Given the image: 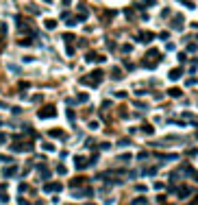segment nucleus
<instances>
[{"label": "nucleus", "instance_id": "obj_4", "mask_svg": "<svg viewBox=\"0 0 198 205\" xmlns=\"http://www.w3.org/2000/svg\"><path fill=\"white\" fill-rule=\"evenodd\" d=\"M37 116L44 120V118H55L57 116V107L55 105H46V107H41L39 111H37Z\"/></svg>", "mask_w": 198, "mask_h": 205}, {"label": "nucleus", "instance_id": "obj_19", "mask_svg": "<svg viewBox=\"0 0 198 205\" xmlns=\"http://www.w3.org/2000/svg\"><path fill=\"white\" fill-rule=\"evenodd\" d=\"M65 22H68V26H76L79 24V15L76 18H65Z\"/></svg>", "mask_w": 198, "mask_h": 205}, {"label": "nucleus", "instance_id": "obj_29", "mask_svg": "<svg viewBox=\"0 0 198 205\" xmlns=\"http://www.w3.org/2000/svg\"><path fill=\"white\" fill-rule=\"evenodd\" d=\"M181 2H183V5L187 7V9H194V7H196V5H194V2H189V0H181Z\"/></svg>", "mask_w": 198, "mask_h": 205}, {"label": "nucleus", "instance_id": "obj_22", "mask_svg": "<svg viewBox=\"0 0 198 205\" xmlns=\"http://www.w3.org/2000/svg\"><path fill=\"white\" fill-rule=\"evenodd\" d=\"M87 98H89L87 94H85V92H81L79 96H76V100H79V102H87Z\"/></svg>", "mask_w": 198, "mask_h": 205}, {"label": "nucleus", "instance_id": "obj_24", "mask_svg": "<svg viewBox=\"0 0 198 205\" xmlns=\"http://www.w3.org/2000/svg\"><path fill=\"white\" fill-rule=\"evenodd\" d=\"M155 5H157V0H144L142 7H155Z\"/></svg>", "mask_w": 198, "mask_h": 205}, {"label": "nucleus", "instance_id": "obj_42", "mask_svg": "<svg viewBox=\"0 0 198 205\" xmlns=\"http://www.w3.org/2000/svg\"><path fill=\"white\" fill-rule=\"evenodd\" d=\"M196 39H198V33H196Z\"/></svg>", "mask_w": 198, "mask_h": 205}, {"label": "nucleus", "instance_id": "obj_39", "mask_svg": "<svg viewBox=\"0 0 198 205\" xmlns=\"http://www.w3.org/2000/svg\"><path fill=\"white\" fill-rule=\"evenodd\" d=\"M35 205H44V203H41V201H37V203H35Z\"/></svg>", "mask_w": 198, "mask_h": 205}, {"label": "nucleus", "instance_id": "obj_26", "mask_svg": "<svg viewBox=\"0 0 198 205\" xmlns=\"http://www.w3.org/2000/svg\"><path fill=\"white\" fill-rule=\"evenodd\" d=\"M118 159H120V161H131V155H129V153H124V155H120Z\"/></svg>", "mask_w": 198, "mask_h": 205}, {"label": "nucleus", "instance_id": "obj_16", "mask_svg": "<svg viewBox=\"0 0 198 205\" xmlns=\"http://www.w3.org/2000/svg\"><path fill=\"white\" fill-rule=\"evenodd\" d=\"M168 94H170V96H172V98H178V96H181V94H183V92H181V90H178V87H170V90H168Z\"/></svg>", "mask_w": 198, "mask_h": 205}, {"label": "nucleus", "instance_id": "obj_7", "mask_svg": "<svg viewBox=\"0 0 198 205\" xmlns=\"http://www.w3.org/2000/svg\"><path fill=\"white\" fill-rule=\"evenodd\" d=\"M61 188H63V186H61L59 181H50V183L44 186V192H61Z\"/></svg>", "mask_w": 198, "mask_h": 205}, {"label": "nucleus", "instance_id": "obj_6", "mask_svg": "<svg viewBox=\"0 0 198 205\" xmlns=\"http://www.w3.org/2000/svg\"><path fill=\"white\" fill-rule=\"evenodd\" d=\"M74 166H76V170H83V168L89 166V161L85 159L83 155H76V157H74Z\"/></svg>", "mask_w": 198, "mask_h": 205}, {"label": "nucleus", "instance_id": "obj_33", "mask_svg": "<svg viewBox=\"0 0 198 205\" xmlns=\"http://www.w3.org/2000/svg\"><path fill=\"white\" fill-rule=\"evenodd\" d=\"M157 37H159V39H163V42H165V39H168V37H170V35H168V33H159V35H157Z\"/></svg>", "mask_w": 198, "mask_h": 205}, {"label": "nucleus", "instance_id": "obj_31", "mask_svg": "<svg viewBox=\"0 0 198 205\" xmlns=\"http://www.w3.org/2000/svg\"><path fill=\"white\" fill-rule=\"evenodd\" d=\"M196 50H198L196 44H189V46H187V53H196Z\"/></svg>", "mask_w": 198, "mask_h": 205}, {"label": "nucleus", "instance_id": "obj_1", "mask_svg": "<svg viewBox=\"0 0 198 205\" xmlns=\"http://www.w3.org/2000/svg\"><path fill=\"white\" fill-rule=\"evenodd\" d=\"M102 77H104L102 70H94V72L87 74V77H81L79 83H81V85H98L100 81H102Z\"/></svg>", "mask_w": 198, "mask_h": 205}, {"label": "nucleus", "instance_id": "obj_3", "mask_svg": "<svg viewBox=\"0 0 198 205\" xmlns=\"http://www.w3.org/2000/svg\"><path fill=\"white\" fill-rule=\"evenodd\" d=\"M9 148L13 153H31L33 151V142H13Z\"/></svg>", "mask_w": 198, "mask_h": 205}, {"label": "nucleus", "instance_id": "obj_27", "mask_svg": "<svg viewBox=\"0 0 198 205\" xmlns=\"http://www.w3.org/2000/svg\"><path fill=\"white\" fill-rule=\"evenodd\" d=\"M57 172H59V175H65L68 170H65V166H63V164H59V166H57Z\"/></svg>", "mask_w": 198, "mask_h": 205}, {"label": "nucleus", "instance_id": "obj_41", "mask_svg": "<svg viewBox=\"0 0 198 205\" xmlns=\"http://www.w3.org/2000/svg\"><path fill=\"white\" fill-rule=\"evenodd\" d=\"M46 2H52V0H46Z\"/></svg>", "mask_w": 198, "mask_h": 205}, {"label": "nucleus", "instance_id": "obj_5", "mask_svg": "<svg viewBox=\"0 0 198 205\" xmlns=\"http://www.w3.org/2000/svg\"><path fill=\"white\" fill-rule=\"evenodd\" d=\"M155 37H157V35H155V33H150V31H142V33H139L135 39H137V42H144V44H150V42H153Z\"/></svg>", "mask_w": 198, "mask_h": 205}, {"label": "nucleus", "instance_id": "obj_11", "mask_svg": "<svg viewBox=\"0 0 198 205\" xmlns=\"http://www.w3.org/2000/svg\"><path fill=\"white\" fill-rule=\"evenodd\" d=\"M176 192H178V196H181V199H185V196H189V194H192V188H187V186H181Z\"/></svg>", "mask_w": 198, "mask_h": 205}, {"label": "nucleus", "instance_id": "obj_34", "mask_svg": "<svg viewBox=\"0 0 198 205\" xmlns=\"http://www.w3.org/2000/svg\"><path fill=\"white\" fill-rule=\"evenodd\" d=\"M20 192H28V186H26V183H20Z\"/></svg>", "mask_w": 198, "mask_h": 205}, {"label": "nucleus", "instance_id": "obj_21", "mask_svg": "<svg viewBox=\"0 0 198 205\" xmlns=\"http://www.w3.org/2000/svg\"><path fill=\"white\" fill-rule=\"evenodd\" d=\"M122 77H124V74H122V72H120V70H118V68H115V70H113V72H111V79H115V81H120V79H122Z\"/></svg>", "mask_w": 198, "mask_h": 205}, {"label": "nucleus", "instance_id": "obj_17", "mask_svg": "<svg viewBox=\"0 0 198 205\" xmlns=\"http://www.w3.org/2000/svg\"><path fill=\"white\" fill-rule=\"evenodd\" d=\"M44 26H46V29H48V31L57 29V20H46V22H44Z\"/></svg>", "mask_w": 198, "mask_h": 205}, {"label": "nucleus", "instance_id": "obj_30", "mask_svg": "<svg viewBox=\"0 0 198 205\" xmlns=\"http://www.w3.org/2000/svg\"><path fill=\"white\" fill-rule=\"evenodd\" d=\"M122 53H124V55H126V53H133V48H131L129 44H124V46H122Z\"/></svg>", "mask_w": 198, "mask_h": 205}, {"label": "nucleus", "instance_id": "obj_37", "mask_svg": "<svg viewBox=\"0 0 198 205\" xmlns=\"http://www.w3.org/2000/svg\"><path fill=\"white\" fill-rule=\"evenodd\" d=\"M72 5V0H63V7H70Z\"/></svg>", "mask_w": 198, "mask_h": 205}, {"label": "nucleus", "instance_id": "obj_20", "mask_svg": "<svg viewBox=\"0 0 198 205\" xmlns=\"http://www.w3.org/2000/svg\"><path fill=\"white\" fill-rule=\"evenodd\" d=\"M142 131L150 135V133H155V127H153V124H144V127H142Z\"/></svg>", "mask_w": 198, "mask_h": 205}, {"label": "nucleus", "instance_id": "obj_12", "mask_svg": "<svg viewBox=\"0 0 198 205\" xmlns=\"http://www.w3.org/2000/svg\"><path fill=\"white\" fill-rule=\"evenodd\" d=\"M48 135H52V137H61V140H63V137H65V131H61V129H50Z\"/></svg>", "mask_w": 198, "mask_h": 205}, {"label": "nucleus", "instance_id": "obj_28", "mask_svg": "<svg viewBox=\"0 0 198 205\" xmlns=\"http://www.w3.org/2000/svg\"><path fill=\"white\" fill-rule=\"evenodd\" d=\"M65 53H68L70 57H72V55H74V46H72V44H68V48H65Z\"/></svg>", "mask_w": 198, "mask_h": 205}, {"label": "nucleus", "instance_id": "obj_25", "mask_svg": "<svg viewBox=\"0 0 198 205\" xmlns=\"http://www.w3.org/2000/svg\"><path fill=\"white\" fill-rule=\"evenodd\" d=\"M44 151H55V146H52V144H50V142H44Z\"/></svg>", "mask_w": 198, "mask_h": 205}, {"label": "nucleus", "instance_id": "obj_35", "mask_svg": "<svg viewBox=\"0 0 198 205\" xmlns=\"http://www.w3.org/2000/svg\"><path fill=\"white\" fill-rule=\"evenodd\" d=\"M7 201H9V196H7V194H0V203H7Z\"/></svg>", "mask_w": 198, "mask_h": 205}, {"label": "nucleus", "instance_id": "obj_9", "mask_svg": "<svg viewBox=\"0 0 198 205\" xmlns=\"http://www.w3.org/2000/svg\"><path fill=\"white\" fill-rule=\"evenodd\" d=\"M181 77H183V70H181V68H172V70L168 72V79H170V81H178Z\"/></svg>", "mask_w": 198, "mask_h": 205}, {"label": "nucleus", "instance_id": "obj_32", "mask_svg": "<svg viewBox=\"0 0 198 205\" xmlns=\"http://www.w3.org/2000/svg\"><path fill=\"white\" fill-rule=\"evenodd\" d=\"M146 157H150V155H148V153H146V151H142V153H139V155H137V159H146Z\"/></svg>", "mask_w": 198, "mask_h": 205}, {"label": "nucleus", "instance_id": "obj_10", "mask_svg": "<svg viewBox=\"0 0 198 205\" xmlns=\"http://www.w3.org/2000/svg\"><path fill=\"white\" fill-rule=\"evenodd\" d=\"M15 172H18V166H15V164H11V166H7L5 170H2V175H5L7 179H9V177H13Z\"/></svg>", "mask_w": 198, "mask_h": 205}, {"label": "nucleus", "instance_id": "obj_23", "mask_svg": "<svg viewBox=\"0 0 198 205\" xmlns=\"http://www.w3.org/2000/svg\"><path fill=\"white\" fill-rule=\"evenodd\" d=\"M0 161H2V164H7V161H9V164H13V157H9V155H0Z\"/></svg>", "mask_w": 198, "mask_h": 205}, {"label": "nucleus", "instance_id": "obj_14", "mask_svg": "<svg viewBox=\"0 0 198 205\" xmlns=\"http://www.w3.org/2000/svg\"><path fill=\"white\" fill-rule=\"evenodd\" d=\"M83 183H85V179H83V177H74V179L70 181V186H72V188H76V186H83Z\"/></svg>", "mask_w": 198, "mask_h": 205}, {"label": "nucleus", "instance_id": "obj_38", "mask_svg": "<svg viewBox=\"0 0 198 205\" xmlns=\"http://www.w3.org/2000/svg\"><path fill=\"white\" fill-rule=\"evenodd\" d=\"M5 188H7V183H0V192H2V190H5Z\"/></svg>", "mask_w": 198, "mask_h": 205}, {"label": "nucleus", "instance_id": "obj_36", "mask_svg": "<svg viewBox=\"0 0 198 205\" xmlns=\"http://www.w3.org/2000/svg\"><path fill=\"white\" fill-rule=\"evenodd\" d=\"M5 142H7V135H5V133H0V144H5Z\"/></svg>", "mask_w": 198, "mask_h": 205}, {"label": "nucleus", "instance_id": "obj_8", "mask_svg": "<svg viewBox=\"0 0 198 205\" xmlns=\"http://www.w3.org/2000/svg\"><path fill=\"white\" fill-rule=\"evenodd\" d=\"M85 59H87L89 64H102V61H104L107 57H104V55H94V53H89Z\"/></svg>", "mask_w": 198, "mask_h": 205}, {"label": "nucleus", "instance_id": "obj_18", "mask_svg": "<svg viewBox=\"0 0 198 205\" xmlns=\"http://www.w3.org/2000/svg\"><path fill=\"white\" fill-rule=\"evenodd\" d=\"M63 42L65 44H72L74 42V33H63Z\"/></svg>", "mask_w": 198, "mask_h": 205}, {"label": "nucleus", "instance_id": "obj_40", "mask_svg": "<svg viewBox=\"0 0 198 205\" xmlns=\"http://www.w3.org/2000/svg\"><path fill=\"white\" fill-rule=\"evenodd\" d=\"M196 140H198V131H196Z\"/></svg>", "mask_w": 198, "mask_h": 205}, {"label": "nucleus", "instance_id": "obj_43", "mask_svg": "<svg viewBox=\"0 0 198 205\" xmlns=\"http://www.w3.org/2000/svg\"><path fill=\"white\" fill-rule=\"evenodd\" d=\"M0 127H2V122H0Z\"/></svg>", "mask_w": 198, "mask_h": 205}, {"label": "nucleus", "instance_id": "obj_2", "mask_svg": "<svg viewBox=\"0 0 198 205\" xmlns=\"http://www.w3.org/2000/svg\"><path fill=\"white\" fill-rule=\"evenodd\" d=\"M161 59H163V57H161V53L153 48V50H148V55H146V59H144V66H146V68H155Z\"/></svg>", "mask_w": 198, "mask_h": 205}, {"label": "nucleus", "instance_id": "obj_13", "mask_svg": "<svg viewBox=\"0 0 198 205\" xmlns=\"http://www.w3.org/2000/svg\"><path fill=\"white\" fill-rule=\"evenodd\" d=\"M183 26V15H174L172 20V29H181Z\"/></svg>", "mask_w": 198, "mask_h": 205}, {"label": "nucleus", "instance_id": "obj_15", "mask_svg": "<svg viewBox=\"0 0 198 205\" xmlns=\"http://www.w3.org/2000/svg\"><path fill=\"white\" fill-rule=\"evenodd\" d=\"M131 205H148V199L139 196V199H133V201H131Z\"/></svg>", "mask_w": 198, "mask_h": 205}]
</instances>
